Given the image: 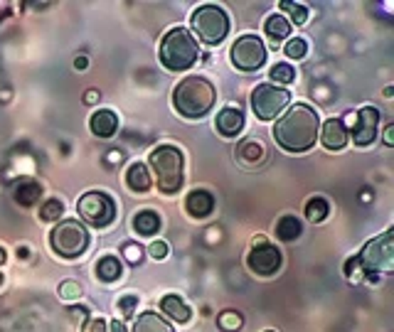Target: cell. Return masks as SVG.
Masks as SVG:
<instances>
[{"label": "cell", "instance_id": "4fadbf2b", "mask_svg": "<svg viewBox=\"0 0 394 332\" xmlns=\"http://www.w3.org/2000/svg\"><path fill=\"white\" fill-rule=\"evenodd\" d=\"M185 209L190 212V217L205 219V217H210L212 209H215V197H212L207 190H192L185 199Z\"/></svg>", "mask_w": 394, "mask_h": 332}, {"label": "cell", "instance_id": "ba28073f", "mask_svg": "<svg viewBox=\"0 0 394 332\" xmlns=\"http://www.w3.org/2000/svg\"><path fill=\"white\" fill-rule=\"evenodd\" d=\"M360 263L369 271H382L392 273L394 268V241H392V229L379 234L377 239L364 244L362 253H360Z\"/></svg>", "mask_w": 394, "mask_h": 332}, {"label": "cell", "instance_id": "8d00e7d4", "mask_svg": "<svg viewBox=\"0 0 394 332\" xmlns=\"http://www.w3.org/2000/svg\"><path fill=\"white\" fill-rule=\"evenodd\" d=\"M89 332H106V322H103V320H91Z\"/></svg>", "mask_w": 394, "mask_h": 332}, {"label": "cell", "instance_id": "9c48e42d", "mask_svg": "<svg viewBox=\"0 0 394 332\" xmlns=\"http://www.w3.org/2000/svg\"><path fill=\"white\" fill-rule=\"evenodd\" d=\"M288 99H291L288 91L281 89V86L261 84V86H256L254 94H251V109H254V114L259 116L261 121H271L288 106Z\"/></svg>", "mask_w": 394, "mask_h": 332}, {"label": "cell", "instance_id": "4dcf8cb0", "mask_svg": "<svg viewBox=\"0 0 394 332\" xmlns=\"http://www.w3.org/2000/svg\"><path fill=\"white\" fill-rule=\"evenodd\" d=\"M57 293L62 300H77V298L82 296V286H79L77 281H62L57 288Z\"/></svg>", "mask_w": 394, "mask_h": 332}, {"label": "cell", "instance_id": "5b68a950", "mask_svg": "<svg viewBox=\"0 0 394 332\" xmlns=\"http://www.w3.org/2000/svg\"><path fill=\"white\" fill-rule=\"evenodd\" d=\"M192 30L205 45H220L229 32V18L217 6H200L190 18Z\"/></svg>", "mask_w": 394, "mask_h": 332}, {"label": "cell", "instance_id": "b9f144b4", "mask_svg": "<svg viewBox=\"0 0 394 332\" xmlns=\"http://www.w3.org/2000/svg\"><path fill=\"white\" fill-rule=\"evenodd\" d=\"M111 332H126V325H123V322H118V320H113L111 322Z\"/></svg>", "mask_w": 394, "mask_h": 332}, {"label": "cell", "instance_id": "cb8c5ba5", "mask_svg": "<svg viewBox=\"0 0 394 332\" xmlns=\"http://www.w3.org/2000/svg\"><path fill=\"white\" fill-rule=\"evenodd\" d=\"M121 273H123V266H121V261H118L116 256H103L101 261L96 263V276L101 278V281H106V283L121 278Z\"/></svg>", "mask_w": 394, "mask_h": 332}, {"label": "cell", "instance_id": "3957f363", "mask_svg": "<svg viewBox=\"0 0 394 332\" xmlns=\"http://www.w3.org/2000/svg\"><path fill=\"white\" fill-rule=\"evenodd\" d=\"M200 57V47H197V40L185 30V27H175L170 30L165 37H163L160 45V62L165 69L170 72H185L190 69L192 65Z\"/></svg>", "mask_w": 394, "mask_h": 332}, {"label": "cell", "instance_id": "7a4b0ae2", "mask_svg": "<svg viewBox=\"0 0 394 332\" xmlns=\"http://www.w3.org/2000/svg\"><path fill=\"white\" fill-rule=\"evenodd\" d=\"M172 106L185 119H200L215 106V86L205 77H185L172 91Z\"/></svg>", "mask_w": 394, "mask_h": 332}, {"label": "cell", "instance_id": "8fae6325", "mask_svg": "<svg viewBox=\"0 0 394 332\" xmlns=\"http://www.w3.org/2000/svg\"><path fill=\"white\" fill-rule=\"evenodd\" d=\"M249 268L259 276H271V273L279 271L281 266V251L271 244H259V246L251 248L249 258H246Z\"/></svg>", "mask_w": 394, "mask_h": 332}, {"label": "cell", "instance_id": "7bdbcfd3", "mask_svg": "<svg viewBox=\"0 0 394 332\" xmlns=\"http://www.w3.org/2000/svg\"><path fill=\"white\" fill-rule=\"evenodd\" d=\"M5 258H8V253H5V248L0 246V266H3V263H5Z\"/></svg>", "mask_w": 394, "mask_h": 332}, {"label": "cell", "instance_id": "e0dca14e", "mask_svg": "<svg viewBox=\"0 0 394 332\" xmlns=\"http://www.w3.org/2000/svg\"><path fill=\"white\" fill-rule=\"evenodd\" d=\"M151 175H148V168L143 163H133L131 168H128V173H126V185L128 187L133 190V192H148L151 190Z\"/></svg>", "mask_w": 394, "mask_h": 332}, {"label": "cell", "instance_id": "44dd1931", "mask_svg": "<svg viewBox=\"0 0 394 332\" xmlns=\"http://www.w3.org/2000/svg\"><path fill=\"white\" fill-rule=\"evenodd\" d=\"M39 194H42V187H39V182H34V180H27V182H20L18 187H15V202L20 204V207H32L34 202L39 199Z\"/></svg>", "mask_w": 394, "mask_h": 332}, {"label": "cell", "instance_id": "7c38bea8", "mask_svg": "<svg viewBox=\"0 0 394 332\" xmlns=\"http://www.w3.org/2000/svg\"><path fill=\"white\" fill-rule=\"evenodd\" d=\"M377 124H379V111L374 109V106H364V109H360L357 124H355V128H352L355 145L364 148V145L372 143L374 135H377Z\"/></svg>", "mask_w": 394, "mask_h": 332}, {"label": "cell", "instance_id": "e575fe53", "mask_svg": "<svg viewBox=\"0 0 394 332\" xmlns=\"http://www.w3.org/2000/svg\"><path fill=\"white\" fill-rule=\"evenodd\" d=\"M345 273H348L350 281H360L362 278V263H360V258H350L345 263Z\"/></svg>", "mask_w": 394, "mask_h": 332}, {"label": "cell", "instance_id": "d6a6232c", "mask_svg": "<svg viewBox=\"0 0 394 332\" xmlns=\"http://www.w3.org/2000/svg\"><path fill=\"white\" fill-rule=\"evenodd\" d=\"M136 305H138V296H123L121 300H118V312H121L123 317H133Z\"/></svg>", "mask_w": 394, "mask_h": 332}, {"label": "cell", "instance_id": "ee69618b", "mask_svg": "<svg viewBox=\"0 0 394 332\" xmlns=\"http://www.w3.org/2000/svg\"><path fill=\"white\" fill-rule=\"evenodd\" d=\"M0 283H3V273H0Z\"/></svg>", "mask_w": 394, "mask_h": 332}, {"label": "cell", "instance_id": "60d3db41", "mask_svg": "<svg viewBox=\"0 0 394 332\" xmlns=\"http://www.w3.org/2000/svg\"><path fill=\"white\" fill-rule=\"evenodd\" d=\"M87 65H89V62H87V57H84V55H79L77 60H74V67H77V69H87Z\"/></svg>", "mask_w": 394, "mask_h": 332}, {"label": "cell", "instance_id": "9a60e30c", "mask_svg": "<svg viewBox=\"0 0 394 332\" xmlns=\"http://www.w3.org/2000/svg\"><path fill=\"white\" fill-rule=\"evenodd\" d=\"M323 145L328 150H340L348 143V131H345V124L340 119H330L328 124L323 126V135H320Z\"/></svg>", "mask_w": 394, "mask_h": 332}, {"label": "cell", "instance_id": "52a82bcc", "mask_svg": "<svg viewBox=\"0 0 394 332\" xmlns=\"http://www.w3.org/2000/svg\"><path fill=\"white\" fill-rule=\"evenodd\" d=\"M77 212L91 227H108L116 219V204L106 192H87L77 202Z\"/></svg>", "mask_w": 394, "mask_h": 332}, {"label": "cell", "instance_id": "2e32d148", "mask_svg": "<svg viewBox=\"0 0 394 332\" xmlns=\"http://www.w3.org/2000/svg\"><path fill=\"white\" fill-rule=\"evenodd\" d=\"M244 128V116H241L239 109H222L220 116H217V131L227 138L236 135Z\"/></svg>", "mask_w": 394, "mask_h": 332}, {"label": "cell", "instance_id": "83f0119b", "mask_svg": "<svg viewBox=\"0 0 394 332\" xmlns=\"http://www.w3.org/2000/svg\"><path fill=\"white\" fill-rule=\"evenodd\" d=\"M281 11L286 13V20L296 22V25H303L305 20H308V8L300 6V3H281Z\"/></svg>", "mask_w": 394, "mask_h": 332}, {"label": "cell", "instance_id": "1f68e13d", "mask_svg": "<svg viewBox=\"0 0 394 332\" xmlns=\"http://www.w3.org/2000/svg\"><path fill=\"white\" fill-rule=\"evenodd\" d=\"M64 212L62 202L59 199H49V202H44V207L39 209V214H42V219H47V222H52V219H59Z\"/></svg>", "mask_w": 394, "mask_h": 332}, {"label": "cell", "instance_id": "5bb4252c", "mask_svg": "<svg viewBox=\"0 0 394 332\" xmlns=\"http://www.w3.org/2000/svg\"><path fill=\"white\" fill-rule=\"evenodd\" d=\"M89 128H91V133L96 138H111L118 131V116L108 109H99L91 116V121H89Z\"/></svg>", "mask_w": 394, "mask_h": 332}, {"label": "cell", "instance_id": "d6986e66", "mask_svg": "<svg viewBox=\"0 0 394 332\" xmlns=\"http://www.w3.org/2000/svg\"><path fill=\"white\" fill-rule=\"evenodd\" d=\"M133 229H136V234H141V237H153V234L160 229V217H158L155 212H151V209H143V212H138L136 217H133Z\"/></svg>", "mask_w": 394, "mask_h": 332}, {"label": "cell", "instance_id": "4316f807", "mask_svg": "<svg viewBox=\"0 0 394 332\" xmlns=\"http://www.w3.org/2000/svg\"><path fill=\"white\" fill-rule=\"evenodd\" d=\"M217 325H220L222 332H236L241 325H244V317H241L239 310H224V312H220V317H217Z\"/></svg>", "mask_w": 394, "mask_h": 332}, {"label": "cell", "instance_id": "d590c367", "mask_svg": "<svg viewBox=\"0 0 394 332\" xmlns=\"http://www.w3.org/2000/svg\"><path fill=\"white\" fill-rule=\"evenodd\" d=\"M148 251H151V256L155 258V261H163V258L167 256V244L165 241H153Z\"/></svg>", "mask_w": 394, "mask_h": 332}, {"label": "cell", "instance_id": "ffe728a7", "mask_svg": "<svg viewBox=\"0 0 394 332\" xmlns=\"http://www.w3.org/2000/svg\"><path fill=\"white\" fill-rule=\"evenodd\" d=\"M160 310L165 312V315H170L175 322H187L190 320V307L182 303V298L177 296H165L160 300Z\"/></svg>", "mask_w": 394, "mask_h": 332}, {"label": "cell", "instance_id": "484cf974", "mask_svg": "<svg viewBox=\"0 0 394 332\" xmlns=\"http://www.w3.org/2000/svg\"><path fill=\"white\" fill-rule=\"evenodd\" d=\"M328 214H330V204L325 202L323 197L308 199V204H305V217H308L310 222H323Z\"/></svg>", "mask_w": 394, "mask_h": 332}, {"label": "cell", "instance_id": "74e56055", "mask_svg": "<svg viewBox=\"0 0 394 332\" xmlns=\"http://www.w3.org/2000/svg\"><path fill=\"white\" fill-rule=\"evenodd\" d=\"M384 145H394V126H387L384 131Z\"/></svg>", "mask_w": 394, "mask_h": 332}, {"label": "cell", "instance_id": "ac0fdd59", "mask_svg": "<svg viewBox=\"0 0 394 332\" xmlns=\"http://www.w3.org/2000/svg\"><path fill=\"white\" fill-rule=\"evenodd\" d=\"M133 332H172V327L158 312H143V315H138Z\"/></svg>", "mask_w": 394, "mask_h": 332}, {"label": "cell", "instance_id": "7402d4cb", "mask_svg": "<svg viewBox=\"0 0 394 332\" xmlns=\"http://www.w3.org/2000/svg\"><path fill=\"white\" fill-rule=\"evenodd\" d=\"M300 232H303V227H300V222L293 214H286L276 224V239H281V241H296L300 237Z\"/></svg>", "mask_w": 394, "mask_h": 332}, {"label": "cell", "instance_id": "6da1fadb", "mask_svg": "<svg viewBox=\"0 0 394 332\" xmlns=\"http://www.w3.org/2000/svg\"><path fill=\"white\" fill-rule=\"evenodd\" d=\"M320 121L310 106L296 104L293 109H288V114L281 116L274 126V138L288 153H305L315 145L318 138Z\"/></svg>", "mask_w": 394, "mask_h": 332}, {"label": "cell", "instance_id": "f546056e", "mask_svg": "<svg viewBox=\"0 0 394 332\" xmlns=\"http://www.w3.org/2000/svg\"><path fill=\"white\" fill-rule=\"evenodd\" d=\"M286 57H291V60H303L305 52H308V45H305V40H300V37H293V40L286 42Z\"/></svg>", "mask_w": 394, "mask_h": 332}, {"label": "cell", "instance_id": "f6af8a7d", "mask_svg": "<svg viewBox=\"0 0 394 332\" xmlns=\"http://www.w3.org/2000/svg\"><path fill=\"white\" fill-rule=\"evenodd\" d=\"M264 332H274V330H264Z\"/></svg>", "mask_w": 394, "mask_h": 332}, {"label": "cell", "instance_id": "30bf717a", "mask_svg": "<svg viewBox=\"0 0 394 332\" xmlns=\"http://www.w3.org/2000/svg\"><path fill=\"white\" fill-rule=\"evenodd\" d=\"M266 62V47L256 35H241L231 45V65L241 72H254Z\"/></svg>", "mask_w": 394, "mask_h": 332}, {"label": "cell", "instance_id": "f1b7e54d", "mask_svg": "<svg viewBox=\"0 0 394 332\" xmlns=\"http://www.w3.org/2000/svg\"><path fill=\"white\" fill-rule=\"evenodd\" d=\"M269 77H271V81H274V86L291 84V81L296 79V72H293V67H291V65H274V67H271V72H269Z\"/></svg>", "mask_w": 394, "mask_h": 332}, {"label": "cell", "instance_id": "836d02e7", "mask_svg": "<svg viewBox=\"0 0 394 332\" xmlns=\"http://www.w3.org/2000/svg\"><path fill=\"white\" fill-rule=\"evenodd\" d=\"M121 251H123V256H126L131 263H138V261H141V258H143V248L138 246V244H131V241L123 244Z\"/></svg>", "mask_w": 394, "mask_h": 332}, {"label": "cell", "instance_id": "8992f818", "mask_svg": "<svg viewBox=\"0 0 394 332\" xmlns=\"http://www.w3.org/2000/svg\"><path fill=\"white\" fill-rule=\"evenodd\" d=\"M49 244H52V248L62 258H77L87 248L89 234L84 229V224L77 222V219H62L52 229V234H49Z\"/></svg>", "mask_w": 394, "mask_h": 332}, {"label": "cell", "instance_id": "603a6c76", "mask_svg": "<svg viewBox=\"0 0 394 332\" xmlns=\"http://www.w3.org/2000/svg\"><path fill=\"white\" fill-rule=\"evenodd\" d=\"M264 30H266V35L271 37V42H274V45H279L284 37L291 35V22L286 20L284 15H279V13H276V15H271L269 20H266Z\"/></svg>", "mask_w": 394, "mask_h": 332}, {"label": "cell", "instance_id": "f35d334b", "mask_svg": "<svg viewBox=\"0 0 394 332\" xmlns=\"http://www.w3.org/2000/svg\"><path fill=\"white\" fill-rule=\"evenodd\" d=\"M96 99H99V91L96 89H89L87 96H84V104H96Z\"/></svg>", "mask_w": 394, "mask_h": 332}, {"label": "cell", "instance_id": "ab89813d", "mask_svg": "<svg viewBox=\"0 0 394 332\" xmlns=\"http://www.w3.org/2000/svg\"><path fill=\"white\" fill-rule=\"evenodd\" d=\"M121 160H123L121 150H111V153H108V163H121Z\"/></svg>", "mask_w": 394, "mask_h": 332}, {"label": "cell", "instance_id": "277c9868", "mask_svg": "<svg viewBox=\"0 0 394 332\" xmlns=\"http://www.w3.org/2000/svg\"><path fill=\"white\" fill-rule=\"evenodd\" d=\"M153 173L158 175V190L175 194L182 187V153L172 145H160L148 158Z\"/></svg>", "mask_w": 394, "mask_h": 332}, {"label": "cell", "instance_id": "d4e9b609", "mask_svg": "<svg viewBox=\"0 0 394 332\" xmlns=\"http://www.w3.org/2000/svg\"><path fill=\"white\" fill-rule=\"evenodd\" d=\"M236 155H239V160H244L246 165H256L264 160L266 150L259 140H244V143L239 145V150H236Z\"/></svg>", "mask_w": 394, "mask_h": 332}]
</instances>
